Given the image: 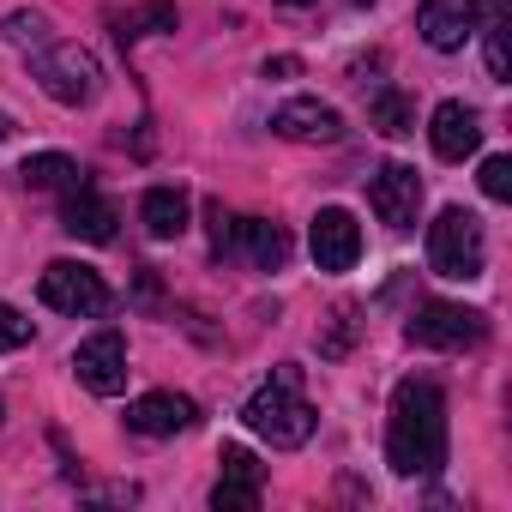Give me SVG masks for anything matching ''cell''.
Listing matches in <instances>:
<instances>
[{
	"mask_svg": "<svg viewBox=\"0 0 512 512\" xmlns=\"http://www.w3.org/2000/svg\"><path fill=\"white\" fill-rule=\"evenodd\" d=\"M37 296H43V308L67 314V320H97L115 308V290L103 284V272H91L79 260H49L37 278Z\"/></svg>",
	"mask_w": 512,
	"mask_h": 512,
	"instance_id": "cell-5",
	"label": "cell"
},
{
	"mask_svg": "<svg viewBox=\"0 0 512 512\" xmlns=\"http://www.w3.org/2000/svg\"><path fill=\"white\" fill-rule=\"evenodd\" d=\"M187 217H193L187 187H175V181L145 187V199H139V223H145L151 241H175V235H187Z\"/></svg>",
	"mask_w": 512,
	"mask_h": 512,
	"instance_id": "cell-17",
	"label": "cell"
},
{
	"mask_svg": "<svg viewBox=\"0 0 512 512\" xmlns=\"http://www.w3.org/2000/svg\"><path fill=\"white\" fill-rule=\"evenodd\" d=\"M368 205L386 229H410L416 211H422V175L410 163H380L374 181H368Z\"/></svg>",
	"mask_w": 512,
	"mask_h": 512,
	"instance_id": "cell-10",
	"label": "cell"
},
{
	"mask_svg": "<svg viewBox=\"0 0 512 512\" xmlns=\"http://www.w3.org/2000/svg\"><path fill=\"white\" fill-rule=\"evenodd\" d=\"M350 7H374V0H350Z\"/></svg>",
	"mask_w": 512,
	"mask_h": 512,
	"instance_id": "cell-30",
	"label": "cell"
},
{
	"mask_svg": "<svg viewBox=\"0 0 512 512\" xmlns=\"http://www.w3.org/2000/svg\"><path fill=\"white\" fill-rule=\"evenodd\" d=\"M386 464L398 476L446 470V392L434 380H398L392 416H386Z\"/></svg>",
	"mask_w": 512,
	"mask_h": 512,
	"instance_id": "cell-1",
	"label": "cell"
},
{
	"mask_svg": "<svg viewBox=\"0 0 512 512\" xmlns=\"http://www.w3.org/2000/svg\"><path fill=\"white\" fill-rule=\"evenodd\" d=\"M31 344V320L13 308V302H0V356H7V350H25Z\"/></svg>",
	"mask_w": 512,
	"mask_h": 512,
	"instance_id": "cell-25",
	"label": "cell"
},
{
	"mask_svg": "<svg viewBox=\"0 0 512 512\" xmlns=\"http://www.w3.org/2000/svg\"><path fill=\"white\" fill-rule=\"evenodd\" d=\"M506 7V0H422L416 7V31L434 55H458L494 13Z\"/></svg>",
	"mask_w": 512,
	"mask_h": 512,
	"instance_id": "cell-6",
	"label": "cell"
},
{
	"mask_svg": "<svg viewBox=\"0 0 512 512\" xmlns=\"http://www.w3.org/2000/svg\"><path fill=\"white\" fill-rule=\"evenodd\" d=\"M31 73H37L43 97H55L61 109H85V103L103 97V61H97L85 43H55V37H49V43L31 55Z\"/></svg>",
	"mask_w": 512,
	"mask_h": 512,
	"instance_id": "cell-4",
	"label": "cell"
},
{
	"mask_svg": "<svg viewBox=\"0 0 512 512\" xmlns=\"http://www.w3.org/2000/svg\"><path fill=\"white\" fill-rule=\"evenodd\" d=\"M0 31H7V43L25 49V55H37V49L49 43V19H43V13H25V7L7 13V25H0Z\"/></svg>",
	"mask_w": 512,
	"mask_h": 512,
	"instance_id": "cell-22",
	"label": "cell"
},
{
	"mask_svg": "<svg viewBox=\"0 0 512 512\" xmlns=\"http://www.w3.org/2000/svg\"><path fill=\"white\" fill-rule=\"evenodd\" d=\"M19 175H25V187H73V181H85V169L67 157V151H37V157H25L19 163Z\"/></svg>",
	"mask_w": 512,
	"mask_h": 512,
	"instance_id": "cell-18",
	"label": "cell"
},
{
	"mask_svg": "<svg viewBox=\"0 0 512 512\" xmlns=\"http://www.w3.org/2000/svg\"><path fill=\"white\" fill-rule=\"evenodd\" d=\"M73 374H79L85 392H97V398H121V392H127V338H121L115 326L91 332V338L73 350Z\"/></svg>",
	"mask_w": 512,
	"mask_h": 512,
	"instance_id": "cell-8",
	"label": "cell"
},
{
	"mask_svg": "<svg viewBox=\"0 0 512 512\" xmlns=\"http://www.w3.org/2000/svg\"><path fill=\"white\" fill-rule=\"evenodd\" d=\"M296 73H302L296 55H272V61H266V79H296Z\"/></svg>",
	"mask_w": 512,
	"mask_h": 512,
	"instance_id": "cell-27",
	"label": "cell"
},
{
	"mask_svg": "<svg viewBox=\"0 0 512 512\" xmlns=\"http://www.w3.org/2000/svg\"><path fill=\"white\" fill-rule=\"evenodd\" d=\"M229 247L241 253L253 272H284V266H290V253H296L290 229H284V223H266V217H235Z\"/></svg>",
	"mask_w": 512,
	"mask_h": 512,
	"instance_id": "cell-15",
	"label": "cell"
},
{
	"mask_svg": "<svg viewBox=\"0 0 512 512\" xmlns=\"http://www.w3.org/2000/svg\"><path fill=\"white\" fill-rule=\"evenodd\" d=\"M241 422H247V434H260V440L278 446V452L308 446L314 428H320V416H314V404L302 398V368H296V362H278L272 380L241 404Z\"/></svg>",
	"mask_w": 512,
	"mask_h": 512,
	"instance_id": "cell-2",
	"label": "cell"
},
{
	"mask_svg": "<svg viewBox=\"0 0 512 512\" xmlns=\"http://www.w3.org/2000/svg\"><path fill=\"white\" fill-rule=\"evenodd\" d=\"M404 338L416 350H476L488 338V314L464 308V302H422L404 326Z\"/></svg>",
	"mask_w": 512,
	"mask_h": 512,
	"instance_id": "cell-7",
	"label": "cell"
},
{
	"mask_svg": "<svg viewBox=\"0 0 512 512\" xmlns=\"http://www.w3.org/2000/svg\"><path fill=\"white\" fill-rule=\"evenodd\" d=\"M217 464H223V476H217V488H211V506H217V512H253V506H260V488H266V464H260V458L229 440V446L217 452Z\"/></svg>",
	"mask_w": 512,
	"mask_h": 512,
	"instance_id": "cell-11",
	"label": "cell"
},
{
	"mask_svg": "<svg viewBox=\"0 0 512 512\" xmlns=\"http://www.w3.org/2000/svg\"><path fill=\"white\" fill-rule=\"evenodd\" d=\"M7 133H13V115H7V109H0V139H7Z\"/></svg>",
	"mask_w": 512,
	"mask_h": 512,
	"instance_id": "cell-28",
	"label": "cell"
},
{
	"mask_svg": "<svg viewBox=\"0 0 512 512\" xmlns=\"http://www.w3.org/2000/svg\"><path fill=\"white\" fill-rule=\"evenodd\" d=\"M488 266V241H482V217L464 205H446L428 223V272L452 278V284H476Z\"/></svg>",
	"mask_w": 512,
	"mask_h": 512,
	"instance_id": "cell-3",
	"label": "cell"
},
{
	"mask_svg": "<svg viewBox=\"0 0 512 512\" xmlns=\"http://www.w3.org/2000/svg\"><path fill=\"white\" fill-rule=\"evenodd\" d=\"M356 332H362L356 302H338V308H332V320H326V332H320V356H326V362H344V356H350V344H356Z\"/></svg>",
	"mask_w": 512,
	"mask_h": 512,
	"instance_id": "cell-21",
	"label": "cell"
},
{
	"mask_svg": "<svg viewBox=\"0 0 512 512\" xmlns=\"http://www.w3.org/2000/svg\"><path fill=\"white\" fill-rule=\"evenodd\" d=\"M476 181H482V193H488L494 205H506V199H512V157H482V175H476Z\"/></svg>",
	"mask_w": 512,
	"mask_h": 512,
	"instance_id": "cell-24",
	"label": "cell"
},
{
	"mask_svg": "<svg viewBox=\"0 0 512 512\" xmlns=\"http://www.w3.org/2000/svg\"><path fill=\"white\" fill-rule=\"evenodd\" d=\"M127 428L145 434V440H175L187 428H199V404L187 392H145L127 404Z\"/></svg>",
	"mask_w": 512,
	"mask_h": 512,
	"instance_id": "cell-13",
	"label": "cell"
},
{
	"mask_svg": "<svg viewBox=\"0 0 512 512\" xmlns=\"http://www.w3.org/2000/svg\"><path fill=\"white\" fill-rule=\"evenodd\" d=\"M0 416H7V404H0Z\"/></svg>",
	"mask_w": 512,
	"mask_h": 512,
	"instance_id": "cell-31",
	"label": "cell"
},
{
	"mask_svg": "<svg viewBox=\"0 0 512 512\" xmlns=\"http://www.w3.org/2000/svg\"><path fill=\"white\" fill-rule=\"evenodd\" d=\"M428 145H434L440 163L476 157V151H482V115H476L470 103H458V97L434 103V115H428Z\"/></svg>",
	"mask_w": 512,
	"mask_h": 512,
	"instance_id": "cell-12",
	"label": "cell"
},
{
	"mask_svg": "<svg viewBox=\"0 0 512 512\" xmlns=\"http://www.w3.org/2000/svg\"><path fill=\"white\" fill-rule=\"evenodd\" d=\"M115 223H121L115 199H103L91 181L67 187V205H61V229L67 235H79V241H115Z\"/></svg>",
	"mask_w": 512,
	"mask_h": 512,
	"instance_id": "cell-16",
	"label": "cell"
},
{
	"mask_svg": "<svg viewBox=\"0 0 512 512\" xmlns=\"http://www.w3.org/2000/svg\"><path fill=\"white\" fill-rule=\"evenodd\" d=\"M308 253H314L320 272H356V260H362V223L344 205H326L314 217V229H308Z\"/></svg>",
	"mask_w": 512,
	"mask_h": 512,
	"instance_id": "cell-9",
	"label": "cell"
},
{
	"mask_svg": "<svg viewBox=\"0 0 512 512\" xmlns=\"http://www.w3.org/2000/svg\"><path fill=\"white\" fill-rule=\"evenodd\" d=\"M272 133L296 139V145H338L344 139V115L332 103H320V97H290V103H278Z\"/></svg>",
	"mask_w": 512,
	"mask_h": 512,
	"instance_id": "cell-14",
	"label": "cell"
},
{
	"mask_svg": "<svg viewBox=\"0 0 512 512\" xmlns=\"http://www.w3.org/2000/svg\"><path fill=\"white\" fill-rule=\"evenodd\" d=\"M205 223H211V247L223 253V247H229V229H235V217L223 211V199H211V205H205Z\"/></svg>",
	"mask_w": 512,
	"mask_h": 512,
	"instance_id": "cell-26",
	"label": "cell"
},
{
	"mask_svg": "<svg viewBox=\"0 0 512 512\" xmlns=\"http://www.w3.org/2000/svg\"><path fill=\"white\" fill-rule=\"evenodd\" d=\"M368 121H374V133H386V139H404L410 127H416V103L404 97V91H374V103H368Z\"/></svg>",
	"mask_w": 512,
	"mask_h": 512,
	"instance_id": "cell-19",
	"label": "cell"
},
{
	"mask_svg": "<svg viewBox=\"0 0 512 512\" xmlns=\"http://www.w3.org/2000/svg\"><path fill=\"white\" fill-rule=\"evenodd\" d=\"M284 7H314V0H284Z\"/></svg>",
	"mask_w": 512,
	"mask_h": 512,
	"instance_id": "cell-29",
	"label": "cell"
},
{
	"mask_svg": "<svg viewBox=\"0 0 512 512\" xmlns=\"http://www.w3.org/2000/svg\"><path fill=\"white\" fill-rule=\"evenodd\" d=\"M482 55H488V79L506 85V73H512V61H506V7L482 25Z\"/></svg>",
	"mask_w": 512,
	"mask_h": 512,
	"instance_id": "cell-23",
	"label": "cell"
},
{
	"mask_svg": "<svg viewBox=\"0 0 512 512\" xmlns=\"http://www.w3.org/2000/svg\"><path fill=\"white\" fill-rule=\"evenodd\" d=\"M175 25H181L175 0H145L139 13H127V19H121V31H115V37H121V49H127V43H139V37H163V31H175Z\"/></svg>",
	"mask_w": 512,
	"mask_h": 512,
	"instance_id": "cell-20",
	"label": "cell"
}]
</instances>
